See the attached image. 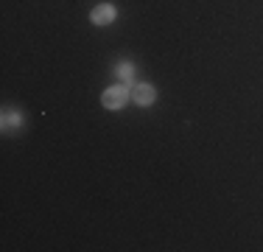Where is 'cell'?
Returning a JSON list of instances; mask_svg holds the SVG:
<instances>
[{
    "mask_svg": "<svg viewBox=\"0 0 263 252\" xmlns=\"http://www.w3.org/2000/svg\"><path fill=\"white\" fill-rule=\"evenodd\" d=\"M123 101H126V90L123 87H106L104 96H101V104L106 110H121Z\"/></svg>",
    "mask_w": 263,
    "mask_h": 252,
    "instance_id": "6da1fadb",
    "label": "cell"
},
{
    "mask_svg": "<svg viewBox=\"0 0 263 252\" xmlns=\"http://www.w3.org/2000/svg\"><path fill=\"white\" fill-rule=\"evenodd\" d=\"M132 98H135L140 106H148L154 98H157V93H154L152 84H132Z\"/></svg>",
    "mask_w": 263,
    "mask_h": 252,
    "instance_id": "7a4b0ae2",
    "label": "cell"
},
{
    "mask_svg": "<svg viewBox=\"0 0 263 252\" xmlns=\"http://www.w3.org/2000/svg\"><path fill=\"white\" fill-rule=\"evenodd\" d=\"M90 20L96 23V25H109L112 20H115V6H109V3L96 6V9H92V14H90Z\"/></svg>",
    "mask_w": 263,
    "mask_h": 252,
    "instance_id": "3957f363",
    "label": "cell"
},
{
    "mask_svg": "<svg viewBox=\"0 0 263 252\" xmlns=\"http://www.w3.org/2000/svg\"><path fill=\"white\" fill-rule=\"evenodd\" d=\"M118 79H123V81H129V84H132V76H135V67H132L129 65V62H123V65H118Z\"/></svg>",
    "mask_w": 263,
    "mask_h": 252,
    "instance_id": "277c9868",
    "label": "cell"
},
{
    "mask_svg": "<svg viewBox=\"0 0 263 252\" xmlns=\"http://www.w3.org/2000/svg\"><path fill=\"white\" fill-rule=\"evenodd\" d=\"M14 121H20V118H14L9 110H6V112H3V126H9V123H14Z\"/></svg>",
    "mask_w": 263,
    "mask_h": 252,
    "instance_id": "5b68a950",
    "label": "cell"
}]
</instances>
